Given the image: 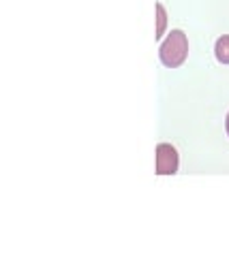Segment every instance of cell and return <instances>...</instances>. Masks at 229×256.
<instances>
[{"label":"cell","mask_w":229,"mask_h":256,"mask_svg":"<svg viewBox=\"0 0 229 256\" xmlns=\"http://www.w3.org/2000/svg\"><path fill=\"white\" fill-rule=\"evenodd\" d=\"M159 56H161V62L169 68H178L180 64H184L186 56H188V38L184 32L171 30L161 45Z\"/></svg>","instance_id":"6da1fadb"},{"label":"cell","mask_w":229,"mask_h":256,"mask_svg":"<svg viewBox=\"0 0 229 256\" xmlns=\"http://www.w3.org/2000/svg\"><path fill=\"white\" fill-rule=\"evenodd\" d=\"M178 152L169 143H159L156 146V173L159 175H173L178 173Z\"/></svg>","instance_id":"7a4b0ae2"},{"label":"cell","mask_w":229,"mask_h":256,"mask_svg":"<svg viewBox=\"0 0 229 256\" xmlns=\"http://www.w3.org/2000/svg\"><path fill=\"white\" fill-rule=\"evenodd\" d=\"M154 11H156V30H154V38H161L165 34V26H167V11L161 2L154 4Z\"/></svg>","instance_id":"3957f363"},{"label":"cell","mask_w":229,"mask_h":256,"mask_svg":"<svg viewBox=\"0 0 229 256\" xmlns=\"http://www.w3.org/2000/svg\"><path fill=\"white\" fill-rule=\"evenodd\" d=\"M214 54L216 60L220 64H229V34H223L214 45Z\"/></svg>","instance_id":"277c9868"},{"label":"cell","mask_w":229,"mask_h":256,"mask_svg":"<svg viewBox=\"0 0 229 256\" xmlns=\"http://www.w3.org/2000/svg\"><path fill=\"white\" fill-rule=\"evenodd\" d=\"M225 128H227V134H229V116H227V122H225Z\"/></svg>","instance_id":"5b68a950"}]
</instances>
